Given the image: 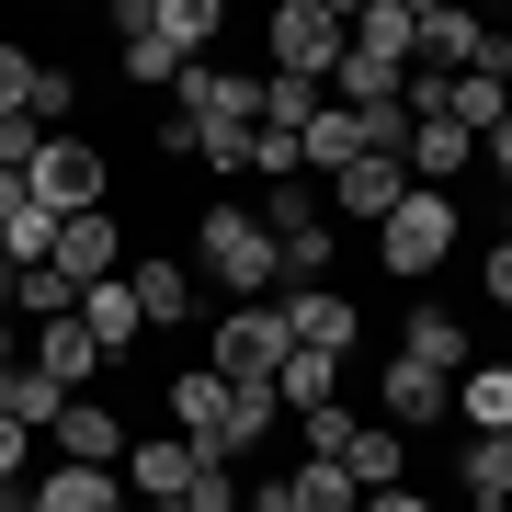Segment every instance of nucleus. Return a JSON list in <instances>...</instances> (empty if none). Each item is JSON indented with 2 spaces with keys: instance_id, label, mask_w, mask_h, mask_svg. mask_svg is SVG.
Here are the masks:
<instances>
[{
  "instance_id": "1",
  "label": "nucleus",
  "mask_w": 512,
  "mask_h": 512,
  "mask_svg": "<svg viewBox=\"0 0 512 512\" xmlns=\"http://www.w3.org/2000/svg\"><path fill=\"white\" fill-rule=\"evenodd\" d=\"M194 274L228 296V308H262L274 296V228L251 217V205H205L194 217Z\"/></svg>"
},
{
  "instance_id": "2",
  "label": "nucleus",
  "mask_w": 512,
  "mask_h": 512,
  "mask_svg": "<svg viewBox=\"0 0 512 512\" xmlns=\"http://www.w3.org/2000/svg\"><path fill=\"white\" fill-rule=\"evenodd\" d=\"M285 308H217V342H205V376H228V387H274L285 376Z\"/></svg>"
},
{
  "instance_id": "3",
  "label": "nucleus",
  "mask_w": 512,
  "mask_h": 512,
  "mask_svg": "<svg viewBox=\"0 0 512 512\" xmlns=\"http://www.w3.org/2000/svg\"><path fill=\"white\" fill-rule=\"evenodd\" d=\"M444 251H456V194H421V183H410V194H399V217L376 228V262H387L399 285H421Z\"/></svg>"
},
{
  "instance_id": "4",
  "label": "nucleus",
  "mask_w": 512,
  "mask_h": 512,
  "mask_svg": "<svg viewBox=\"0 0 512 512\" xmlns=\"http://www.w3.org/2000/svg\"><path fill=\"white\" fill-rule=\"evenodd\" d=\"M342 12L330 0H274V80H308V92H330V69H342Z\"/></svg>"
},
{
  "instance_id": "5",
  "label": "nucleus",
  "mask_w": 512,
  "mask_h": 512,
  "mask_svg": "<svg viewBox=\"0 0 512 512\" xmlns=\"http://www.w3.org/2000/svg\"><path fill=\"white\" fill-rule=\"evenodd\" d=\"M23 183H35V205H46V217H92L114 171H103V148H92V137H46L35 160H23Z\"/></svg>"
},
{
  "instance_id": "6",
  "label": "nucleus",
  "mask_w": 512,
  "mask_h": 512,
  "mask_svg": "<svg viewBox=\"0 0 512 512\" xmlns=\"http://www.w3.org/2000/svg\"><path fill=\"white\" fill-rule=\"evenodd\" d=\"M376 421H387V433H433V421H456V376H433V365H410V353H387Z\"/></svg>"
},
{
  "instance_id": "7",
  "label": "nucleus",
  "mask_w": 512,
  "mask_h": 512,
  "mask_svg": "<svg viewBox=\"0 0 512 512\" xmlns=\"http://www.w3.org/2000/svg\"><path fill=\"white\" fill-rule=\"evenodd\" d=\"M251 114H262V80H239V69H183V80H171V126H251Z\"/></svg>"
},
{
  "instance_id": "8",
  "label": "nucleus",
  "mask_w": 512,
  "mask_h": 512,
  "mask_svg": "<svg viewBox=\"0 0 512 512\" xmlns=\"http://www.w3.org/2000/svg\"><path fill=\"white\" fill-rule=\"evenodd\" d=\"M160 399H171V433H183V444H194L205 467H228V376H205V365H183V376L160 387Z\"/></svg>"
},
{
  "instance_id": "9",
  "label": "nucleus",
  "mask_w": 512,
  "mask_h": 512,
  "mask_svg": "<svg viewBox=\"0 0 512 512\" xmlns=\"http://www.w3.org/2000/svg\"><path fill=\"white\" fill-rule=\"evenodd\" d=\"M57 274H69L80 296H92V285H114V274H126V239H114V217H103V205H92V217H57Z\"/></svg>"
},
{
  "instance_id": "10",
  "label": "nucleus",
  "mask_w": 512,
  "mask_h": 512,
  "mask_svg": "<svg viewBox=\"0 0 512 512\" xmlns=\"http://www.w3.org/2000/svg\"><path fill=\"white\" fill-rule=\"evenodd\" d=\"M114 478H126L137 501H183L194 478H205V456H194L183 433H148V444H126V467H114Z\"/></svg>"
},
{
  "instance_id": "11",
  "label": "nucleus",
  "mask_w": 512,
  "mask_h": 512,
  "mask_svg": "<svg viewBox=\"0 0 512 512\" xmlns=\"http://www.w3.org/2000/svg\"><path fill=\"white\" fill-rule=\"evenodd\" d=\"M46 444H57V467H126V421H114L103 399H69Z\"/></svg>"
},
{
  "instance_id": "12",
  "label": "nucleus",
  "mask_w": 512,
  "mask_h": 512,
  "mask_svg": "<svg viewBox=\"0 0 512 512\" xmlns=\"http://www.w3.org/2000/svg\"><path fill=\"white\" fill-rule=\"evenodd\" d=\"M342 35L365 46V57H387V69H410V57H421V0H353Z\"/></svg>"
},
{
  "instance_id": "13",
  "label": "nucleus",
  "mask_w": 512,
  "mask_h": 512,
  "mask_svg": "<svg viewBox=\"0 0 512 512\" xmlns=\"http://www.w3.org/2000/svg\"><path fill=\"white\" fill-rule=\"evenodd\" d=\"M285 342H296V353H330V365H342V353H353V296L296 285V296H285Z\"/></svg>"
},
{
  "instance_id": "14",
  "label": "nucleus",
  "mask_w": 512,
  "mask_h": 512,
  "mask_svg": "<svg viewBox=\"0 0 512 512\" xmlns=\"http://www.w3.org/2000/svg\"><path fill=\"white\" fill-rule=\"evenodd\" d=\"M399 194H410V171H399V160H353V171H330V217L387 228V217H399Z\"/></svg>"
},
{
  "instance_id": "15",
  "label": "nucleus",
  "mask_w": 512,
  "mask_h": 512,
  "mask_svg": "<svg viewBox=\"0 0 512 512\" xmlns=\"http://www.w3.org/2000/svg\"><path fill=\"white\" fill-rule=\"evenodd\" d=\"M23 365H35L46 387H69V399H80V387L103 376V353H92V330H80V308H69V319H46V330H35V353H23Z\"/></svg>"
},
{
  "instance_id": "16",
  "label": "nucleus",
  "mask_w": 512,
  "mask_h": 512,
  "mask_svg": "<svg viewBox=\"0 0 512 512\" xmlns=\"http://www.w3.org/2000/svg\"><path fill=\"white\" fill-rule=\"evenodd\" d=\"M399 353H410V365H433V376H467V365H478L456 308H410V319H399Z\"/></svg>"
},
{
  "instance_id": "17",
  "label": "nucleus",
  "mask_w": 512,
  "mask_h": 512,
  "mask_svg": "<svg viewBox=\"0 0 512 512\" xmlns=\"http://www.w3.org/2000/svg\"><path fill=\"white\" fill-rule=\"evenodd\" d=\"M262 501H285V512H353L365 490H353V467H330V456H296V467H285Z\"/></svg>"
},
{
  "instance_id": "18",
  "label": "nucleus",
  "mask_w": 512,
  "mask_h": 512,
  "mask_svg": "<svg viewBox=\"0 0 512 512\" xmlns=\"http://www.w3.org/2000/svg\"><path fill=\"white\" fill-rule=\"evenodd\" d=\"M478 46H490V23H478V12H456V0H421V57H444V80H467Z\"/></svg>"
},
{
  "instance_id": "19",
  "label": "nucleus",
  "mask_w": 512,
  "mask_h": 512,
  "mask_svg": "<svg viewBox=\"0 0 512 512\" xmlns=\"http://www.w3.org/2000/svg\"><path fill=\"white\" fill-rule=\"evenodd\" d=\"M126 296H137L148 330H183L194 319V274H183V262H126Z\"/></svg>"
},
{
  "instance_id": "20",
  "label": "nucleus",
  "mask_w": 512,
  "mask_h": 512,
  "mask_svg": "<svg viewBox=\"0 0 512 512\" xmlns=\"http://www.w3.org/2000/svg\"><path fill=\"white\" fill-rule=\"evenodd\" d=\"M80 330H92V353H103V365H126V353H137V296H126V274H114V285H92V296H80Z\"/></svg>"
},
{
  "instance_id": "21",
  "label": "nucleus",
  "mask_w": 512,
  "mask_h": 512,
  "mask_svg": "<svg viewBox=\"0 0 512 512\" xmlns=\"http://www.w3.org/2000/svg\"><path fill=\"white\" fill-rule=\"evenodd\" d=\"M35 512H126V478L114 467H57V478H35Z\"/></svg>"
},
{
  "instance_id": "22",
  "label": "nucleus",
  "mask_w": 512,
  "mask_h": 512,
  "mask_svg": "<svg viewBox=\"0 0 512 512\" xmlns=\"http://www.w3.org/2000/svg\"><path fill=\"white\" fill-rule=\"evenodd\" d=\"M296 160H308V171H353V160H365V114L319 103V114H308V137H296Z\"/></svg>"
},
{
  "instance_id": "23",
  "label": "nucleus",
  "mask_w": 512,
  "mask_h": 512,
  "mask_svg": "<svg viewBox=\"0 0 512 512\" xmlns=\"http://www.w3.org/2000/svg\"><path fill=\"white\" fill-rule=\"evenodd\" d=\"M456 490L478 512H501L512 501V433H467V467H456Z\"/></svg>"
},
{
  "instance_id": "24",
  "label": "nucleus",
  "mask_w": 512,
  "mask_h": 512,
  "mask_svg": "<svg viewBox=\"0 0 512 512\" xmlns=\"http://www.w3.org/2000/svg\"><path fill=\"white\" fill-rule=\"evenodd\" d=\"M456 421L467 433H512V365H467L456 376Z\"/></svg>"
},
{
  "instance_id": "25",
  "label": "nucleus",
  "mask_w": 512,
  "mask_h": 512,
  "mask_svg": "<svg viewBox=\"0 0 512 512\" xmlns=\"http://www.w3.org/2000/svg\"><path fill=\"white\" fill-rule=\"evenodd\" d=\"M342 467H353V490H399V478H410V433H387V421H365Z\"/></svg>"
},
{
  "instance_id": "26",
  "label": "nucleus",
  "mask_w": 512,
  "mask_h": 512,
  "mask_svg": "<svg viewBox=\"0 0 512 512\" xmlns=\"http://www.w3.org/2000/svg\"><path fill=\"white\" fill-rule=\"evenodd\" d=\"M399 80H410V69H387V57L342 46V69H330V103H353V114H365V103H399Z\"/></svg>"
},
{
  "instance_id": "27",
  "label": "nucleus",
  "mask_w": 512,
  "mask_h": 512,
  "mask_svg": "<svg viewBox=\"0 0 512 512\" xmlns=\"http://www.w3.org/2000/svg\"><path fill=\"white\" fill-rule=\"evenodd\" d=\"M57 410H69V387H46L35 365L0 376V421H23V433H57Z\"/></svg>"
},
{
  "instance_id": "28",
  "label": "nucleus",
  "mask_w": 512,
  "mask_h": 512,
  "mask_svg": "<svg viewBox=\"0 0 512 512\" xmlns=\"http://www.w3.org/2000/svg\"><path fill=\"white\" fill-rule=\"evenodd\" d=\"M319 274H330V217H308V228H285V239H274V285H285V296H296V285H319Z\"/></svg>"
},
{
  "instance_id": "29",
  "label": "nucleus",
  "mask_w": 512,
  "mask_h": 512,
  "mask_svg": "<svg viewBox=\"0 0 512 512\" xmlns=\"http://www.w3.org/2000/svg\"><path fill=\"white\" fill-rule=\"evenodd\" d=\"M148 35H160V46H183L194 69H205V35H217V0H148Z\"/></svg>"
},
{
  "instance_id": "30",
  "label": "nucleus",
  "mask_w": 512,
  "mask_h": 512,
  "mask_svg": "<svg viewBox=\"0 0 512 512\" xmlns=\"http://www.w3.org/2000/svg\"><path fill=\"white\" fill-rule=\"evenodd\" d=\"M69 308H80V285L57 274V262H35V274H12V319H35V330H46V319H69Z\"/></svg>"
},
{
  "instance_id": "31",
  "label": "nucleus",
  "mask_w": 512,
  "mask_h": 512,
  "mask_svg": "<svg viewBox=\"0 0 512 512\" xmlns=\"http://www.w3.org/2000/svg\"><path fill=\"white\" fill-rule=\"evenodd\" d=\"M296 433H308V456L342 467V456H353V433H365V410H353V399H319V410H296Z\"/></svg>"
},
{
  "instance_id": "32",
  "label": "nucleus",
  "mask_w": 512,
  "mask_h": 512,
  "mask_svg": "<svg viewBox=\"0 0 512 512\" xmlns=\"http://www.w3.org/2000/svg\"><path fill=\"white\" fill-rule=\"evenodd\" d=\"M274 399H285V410H319V399H342V365H330V353H285Z\"/></svg>"
},
{
  "instance_id": "33",
  "label": "nucleus",
  "mask_w": 512,
  "mask_h": 512,
  "mask_svg": "<svg viewBox=\"0 0 512 512\" xmlns=\"http://www.w3.org/2000/svg\"><path fill=\"white\" fill-rule=\"evenodd\" d=\"M274 410H285V399H274V387H228V467H239V456H251V444H262V433H274Z\"/></svg>"
},
{
  "instance_id": "34",
  "label": "nucleus",
  "mask_w": 512,
  "mask_h": 512,
  "mask_svg": "<svg viewBox=\"0 0 512 512\" xmlns=\"http://www.w3.org/2000/svg\"><path fill=\"white\" fill-rule=\"evenodd\" d=\"M308 114H319L308 80H262V114H251V126H262V137H308Z\"/></svg>"
},
{
  "instance_id": "35",
  "label": "nucleus",
  "mask_w": 512,
  "mask_h": 512,
  "mask_svg": "<svg viewBox=\"0 0 512 512\" xmlns=\"http://www.w3.org/2000/svg\"><path fill=\"white\" fill-rule=\"evenodd\" d=\"M183 160H205V171H251V126H194Z\"/></svg>"
},
{
  "instance_id": "36",
  "label": "nucleus",
  "mask_w": 512,
  "mask_h": 512,
  "mask_svg": "<svg viewBox=\"0 0 512 512\" xmlns=\"http://www.w3.org/2000/svg\"><path fill=\"white\" fill-rule=\"evenodd\" d=\"M183 512H251V490H239V467H205L194 490H183Z\"/></svg>"
},
{
  "instance_id": "37",
  "label": "nucleus",
  "mask_w": 512,
  "mask_h": 512,
  "mask_svg": "<svg viewBox=\"0 0 512 512\" xmlns=\"http://www.w3.org/2000/svg\"><path fill=\"white\" fill-rule=\"evenodd\" d=\"M0 114H35V57L0 35Z\"/></svg>"
},
{
  "instance_id": "38",
  "label": "nucleus",
  "mask_w": 512,
  "mask_h": 512,
  "mask_svg": "<svg viewBox=\"0 0 512 512\" xmlns=\"http://www.w3.org/2000/svg\"><path fill=\"white\" fill-rule=\"evenodd\" d=\"M57 114H69V69H35V126L57 137Z\"/></svg>"
},
{
  "instance_id": "39",
  "label": "nucleus",
  "mask_w": 512,
  "mask_h": 512,
  "mask_svg": "<svg viewBox=\"0 0 512 512\" xmlns=\"http://www.w3.org/2000/svg\"><path fill=\"white\" fill-rule=\"evenodd\" d=\"M478 285H490V308H512V239H490V262H478Z\"/></svg>"
},
{
  "instance_id": "40",
  "label": "nucleus",
  "mask_w": 512,
  "mask_h": 512,
  "mask_svg": "<svg viewBox=\"0 0 512 512\" xmlns=\"http://www.w3.org/2000/svg\"><path fill=\"white\" fill-rule=\"evenodd\" d=\"M23 456H35V433H23V421H0V490L23 478Z\"/></svg>"
},
{
  "instance_id": "41",
  "label": "nucleus",
  "mask_w": 512,
  "mask_h": 512,
  "mask_svg": "<svg viewBox=\"0 0 512 512\" xmlns=\"http://www.w3.org/2000/svg\"><path fill=\"white\" fill-rule=\"evenodd\" d=\"M478 148H490V160H501V183H512V114H501V126H490V137H478Z\"/></svg>"
},
{
  "instance_id": "42",
  "label": "nucleus",
  "mask_w": 512,
  "mask_h": 512,
  "mask_svg": "<svg viewBox=\"0 0 512 512\" xmlns=\"http://www.w3.org/2000/svg\"><path fill=\"white\" fill-rule=\"evenodd\" d=\"M0 512H35V478H12V490H0Z\"/></svg>"
},
{
  "instance_id": "43",
  "label": "nucleus",
  "mask_w": 512,
  "mask_h": 512,
  "mask_svg": "<svg viewBox=\"0 0 512 512\" xmlns=\"http://www.w3.org/2000/svg\"><path fill=\"white\" fill-rule=\"evenodd\" d=\"M12 365H23V353H12V308H0V376H12Z\"/></svg>"
},
{
  "instance_id": "44",
  "label": "nucleus",
  "mask_w": 512,
  "mask_h": 512,
  "mask_svg": "<svg viewBox=\"0 0 512 512\" xmlns=\"http://www.w3.org/2000/svg\"><path fill=\"white\" fill-rule=\"evenodd\" d=\"M0 308H12V262H0Z\"/></svg>"
},
{
  "instance_id": "45",
  "label": "nucleus",
  "mask_w": 512,
  "mask_h": 512,
  "mask_svg": "<svg viewBox=\"0 0 512 512\" xmlns=\"http://www.w3.org/2000/svg\"><path fill=\"white\" fill-rule=\"evenodd\" d=\"M137 512H183V501H137Z\"/></svg>"
},
{
  "instance_id": "46",
  "label": "nucleus",
  "mask_w": 512,
  "mask_h": 512,
  "mask_svg": "<svg viewBox=\"0 0 512 512\" xmlns=\"http://www.w3.org/2000/svg\"><path fill=\"white\" fill-rule=\"evenodd\" d=\"M501 239H512V194H501Z\"/></svg>"
},
{
  "instance_id": "47",
  "label": "nucleus",
  "mask_w": 512,
  "mask_h": 512,
  "mask_svg": "<svg viewBox=\"0 0 512 512\" xmlns=\"http://www.w3.org/2000/svg\"><path fill=\"white\" fill-rule=\"evenodd\" d=\"M251 512H285V501H262V490H251Z\"/></svg>"
}]
</instances>
